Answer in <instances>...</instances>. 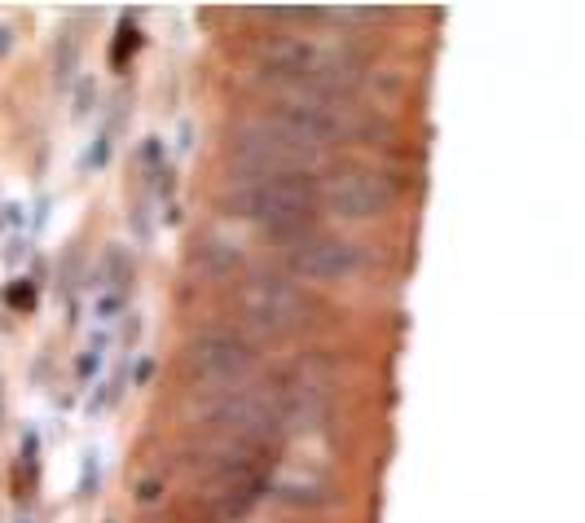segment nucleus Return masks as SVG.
<instances>
[{
  "mask_svg": "<svg viewBox=\"0 0 585 523\" xmlns=\"http://www.w3.org/2000/svg\"><path fill=\"white\" fill-rule=\"evenodd\" d=\"M269 119L282 137H291L295 146H304L308 154L330 150L344 137V119L335 110V97L317 84H282V93L273 97Z\"/></svg>",
  "mask_w": 585,
  "mask_h": 523,
  "instance_id": "2",
  "label": "nucleus"
},
{
  "mask_svg": "<svg viewBox=\"0 0 585 523\" xmlns=\"http://www.w3.org/2000/svg\"><path fill=\"white\" fill-rule=\"evenodd\" d=\"M251 361H256V352L242 339V330H225V326L203 330V335H194L190 348H185V374H190V383L203 387V392H220V387L242 383Z\"/></svg>",
  "mask_w": 585,
  "mask_h": 523,
  "instance_id": "4",
  "label": "nucleus"
},
{
  "mask_svg": "<svg viewBox=\"0 0 585 523\" xmlns=\"http://www.w3.org/2000/svg\"><path fill=\"white\" fill-rule=\"evenodd\" d=\"M291 269L308 277V282H335L361 269V247L344 238H330V233H304L291 242Z\"/></svg>",
  "mask_w": 585,
  "mask_h": 523,
  "instance_id": "7",
  "label": "nucleus"
},
{
  "mask_svg": "<svg viewBox=\"0 0 585 523\" xmlns=\"http://www.w3.org/2000/svg\"><path fill=\"white\" fill-rule=\"evenodd\" d=\"M313 154L282 137L269 119H251L234 137V168L242 172L238 181H260V176H282V172H313L308 168Z\"/></svg>",
  "mask_w": 585,
  "mask_h": 523,
  "instance_id": "5",
  "label": "nucleus"
},
{
  "mask_svg": "<svg viewBox=\"0 0 585 523\" xmlns=\"http://www.w3.org/2000/svg\"><path fill=\"white\" fill-rule=\"evenodd\" d=\"M273 488H278V497H286V502H300V506H313V502H326L330 484L322 480L317 471H282L278 480H273Z\"/></svg>",
  "mask_w": 585,
  "mask_h": 523,
  "instance_id": "8",
  "label": "nucleus"
},
{
  "mask_svg": "<svg viewBox=\"0 0 585 523\" xmlns=\"http://www.w3.org/2000/svg\"><path fill=\"white\" fill-rule=\"evenodd\" d=\"M251 225H260L269 238L295 242L313 233L317 216V176L313 172H282V176H260V181H234L229 194Z\"/></svg>",
  "mask_w": 585,
  "mask_h": 523,
  "instance_id": "1",
  "label": "nucleus"
},
{
  "mask_svg": "<svg viewBox=\"0 0 585 523\" xmlns=\"http://www.w3.org/2000/svg\"><path fill=\"white\" fill-rule=\"evenodd\" d=\"M238 308L256 330L269 335H291L313 317V299L295 277L286 273H256L238 286Z\"/></svg>",
  "mask_w": 585,
  "mask_h": 523,
  "instance_id": "3",
  "label": "nucleus"
},
{
  "mask_svg": "<svg viewBox=\"0 0 585 523\" xmlns=\"http://www.w3.org/2000/svg\"><path fill=\"white\" fill-rule=\"evenodd\" d=\"M388 203H392L388 181L374 168H361V163L335 168L326 181H317V207H326L339 220H370Z\"/></svg>",
  "mask_w": 585,
  "mask_h": 523,
  "instance_id": "6",
  "label": "nucleus"
}]
</instances>
